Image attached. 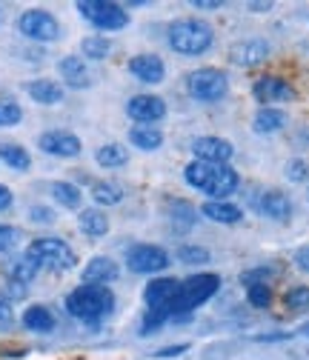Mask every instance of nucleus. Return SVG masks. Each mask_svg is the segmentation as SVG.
Instances as JSON below:
<instances>
[{"instance_id": "obj_45", "label": "nucleus", "mask_w": 309, "mask_h": 360, "mask_svg": "<svg viewBox=\"0 0 309 360\" xmlns=\"http://www.w3.org/2000/svg\"><path fill=\"white\" fill-rule=\"evenodd\" d=\"M195 9H220V0H192Z\"/></svg>"}, {"instance_id": "obj_2", "label": "nucleus", "mask_w": 309, "mask_h": 360, "mask_svg": "<svg viewBox=\"0 0 309 360\" xmlns=\"http://www.w3.org/2000/svg\"><path fill=\"white\" fill-rule=\"evenodd\" d=\"M66 309H69L72 318L95 323V321L106 318V314L115 309V295H112L109 286L83 283V286H77L75 292H69V297H66Z\"/></svg>"}, {"instance_id": "obj_23", "label": "nucleus", "mask_w": 309, "mask_h": 360, "mask_svg": "<svg viewBox=\"0 0 309 360\" xmlns=\"http://www.w3.org/2000/svg\"><path fill=\"white\" fill-rule=\"evenodd\" d=\"M77 223H80V232L89 238H103L109 232V217L101 209H83Z\"/></svg>"}, {"instance_id": "obj_15", "label": "nucleus", "mask_w": 309, "mask_h": 360, "mask_svg": "<svg viewBox=\"0 0 309 360\" xmlns=\"http://www.w3.org/2000/svg\"><path fill=\"white\" fill-rule=\"evenodd\" d=\"M129 72L141 83H160L166 77V66L158 55H135L129 60Z\"/></svg>"}, {"instance_id": "obj_31", "label": "nucleus", "mask_w": 309, "mask_h": 360, "mask_svg": "<svg viewBox=\"0 0 309 360\" xmlns=\"http://www.w3.org/2000/svg\"><path fill=\"white\" fill-rule=\"evenodd\" d=\"M92 198H95V203H101V206H115V203L123 200V189H120L118 184H106V180H101V184L92 186Z\"/></svg>"}, {"instance_id": "obj_18", "label": "nucleus", "mask_w": 309, "mask_h": 360, "mask_svg": "<svg viewBox=\"0 0 309 360\" xmlns=\"http://www.w3.org/2000/svg\"><path fill=\"white\" fill-rule=\"evenodd\" d=\"M26 92H29V98H32L34 103H40V106H55V103L63 101V89H61L55 80H46V77L32 80V83L26 86Z\"/></svg>"}, {"instance_id": "obj_28", "label": "nucleus", "mask_w": 309, "mask_h": 360, "mask_svg": "<svg viewBox=\"0 0 309 360\" xmlns=\"http://www.w3.org/2000/svg\"><path fill=\"white\" fill-rule=\"evenodd\" d=\"M80 52H83V58H89V60H103L112 52V43L103 34H92V37H86L80 43Z\"/></svg>"}, {"instance_id": "obj_26", "label": "nucleus", "mask_w": 309, "mask_h": 360, "mask_svg": "<svg viewBox=\"0 0 309 360\" xmlns=\"http://www.w3.org/2000/svg\"><path fill=\"white\" fill-rule=\"evenodd\" d=\"M286 126V115L281 109H272V106H263L258 115H255V131L260 134H272L278 129Z\"/></svg>"}, {"instance_id": "obj_42", "label": "nucleus", "mask_w": 309, "mask_h": 360, "mask_svg": "<svg viewBox=\"0 0 309 360\" xmlns=\"http://www.w3.org/2000/svg\"><path fill=\"white\" fill-rule=\"evenodd\" d=\"M187 349H189L187 343H178V346H169V349H160V352H158L155 357H178V354H181V352H187Z\"/></svg>"}, {"instance_id": "obj_17", "label": "nucleus", "mask_w": 309, "mask_h": 360, "mask_svg": "<svg viewBox=\"0 0 309 360\" xmlns=\"http://www.w3.org/2000/svg\"><path fill=\"white\" fill-rule=\"evenodd\" d=\"M252 92H255V98L260 103H278V101H289L295 95L292 86L286 80H281V77H260Z\"/></svg>"}, {"instance_id": "obj_35", "label": "nucleus", "mask_w": 309, "mask_h": 360, "mask_svg": "<svg viewBox=\"0 0 309 360\" xmlns=\"http://www.w3.org/2000/svg\"><path fill=\"white\" fill-rule=\"evenodd\" d=\"M178 260L181 263H206L209 260V252L203 246H181L178 249Z\"/></svg>"}, {"instance_id": "obj_3", "label": "nucleus", "mask_w": 309, "mask_h": 360, "mask_svg": "<svg viewBox=\"0 0 309 360\" xmlns=\"http://www.w3.org/2000/svg\"><path fill=\"white\" fill-rule=\"evenodd\" d=\"M212 26L203 23V20H195V18H187V20H178L169 26V46L178 52V55H203L209 46H212Z\"/></svg>"}, {"instance_id": "obj_38", "label": "nucleus", "mask_w": 309, "mask_h": 360, "mask_svg": "<svg viewBox=\"0 0 309 360\" xmlns=\"http://www.w3.org/2000/svg\"><path fill=\"white\" fill-rule=\"evenodd\" d=\"M20 240V232L15 226H6V223H0V252H9L15 249Z\"/></svg>"}, {"instance_id": "obj_25", "label": "nucleus", "mask_w": 309, "mask_h": 360, "mask_svg": "<svg viewBox=\"0 0 309 360\" xmlns=\"http://www.w3.org/2000/svg\"><path fill=\"white\" fill-rule=\"evenodd\" d=\"M37 269H40V266L23 255V257L9 260V263L4 266V272H6V278H9L12 283H23V286H26V283H29V281L37 275Z\"/></svg>"}, {"instance_id": "obj_46", "label": "nucleus", "mask_w": 309, "mask_h": 360, "mask_svg": "<svg viewBox=\"0 0 309 360\" xmlns=\"http://www.w3.org/2000/svg\"><path fill=\"white\" fill-rule=\"evenodd\" d=\"M0 321H12V309H9V300L0 297Z\"/></svg>"}, {"instance_id": "obj_39", "label": "nucleus", "mask_w": 309, "mask_h": 360, "mask_svg": "<svg viewBox=\"0 0 309 360\" xmlns=\"http://www.w3.org/2000/svg\"><path fill=\"white\" fill-rule=\"evenodd\" d=\"M286 177L295 180V184H303V180L309 177V166H306L303 160H292V163L286 166Z\"/></svg>"}, {"instance_id": "obj_29", "label": "nucleus", "mask_w": 309, "mask_h": 360, "mask_svg": "<svg viewBox=\"0 0 309 360\" xmlns=\"http://www.w3.org/2000/svg\"><path fill=\"white\" fill-rule=\"evenodd\" d=\"M52 198H55L61 206H66V209H77V206H80V200H83L80 189H77L75 184H63V180L52 184Z\"/></svg>"}, {"instance_id": "obj_32", "label": "nucleus", "mask_w": 309, "mask_h": 360, "mask_svg": "<svg viewBox=\"0 0 309 360\" xmlns=\"http://www.w3.org/2000/svg\"><path fill=\"white\" fill-rule=\"evenodd\" d=\"M284 303H286V309H295V311L309 309V286H295V289H289V292L284 295Z\"/></svg>"}, {"instance_id": "obj_43", "label": "nucleus", "mask_w": 309, "mask_h": 360, "mask_svg": "<svg viewBox=\"0 0 309 360\" xmlns=\"http://www.w3.org/2000/svg\"><path fill=\"white\" fill-rule=\"evenodd\" d=\"M9 206H12V192H9V186L0 184V212H6Z\"/></svg>"}, {"instance_id": "obj_5", "label": "nucleus", "mask_w": 309, "mask_h": 360, "mask_svg": "<svg viewBox=\"0 0 309 360\" xmlns=\"http://www.w3.org/2000/svg\"><path fill=\"white\" fill-rule=\"evenodd\" d=\"M26 257L34 260L37 266H46L52 269V272H69V269H75L77 257L72 252V246L61 238H37L29 243L26 249Z\"/></svg>"}, {"instance_id": "obj_19", "label": "nucleus", "mask_w": 309, "mask_h": 360, "mask_svg": "<svg viewBox=\"0 0 309 360\" xmlns=\"http://www.w3.org/2000/svg\"><path fill=\"white\" fill-rule=\"evenodd\" d=\"M58 69H61V77L72 86V89H86L92 80H89V69H86V63H83V58H75V55H66L61 63H58Z\"/></svg>"}, {"instance_id": "obj_21", "label": "nucleus", "mask_w": 309, "mask_h": 360, "mask_svg": "<svg viewBox=\"0 0 309 360\" xmlns=\"http://www.w3.org/2000/svg\"><path fill=\"white\" fill-rule=\"evenodd\" d=\"M260 212L267 214L270 220L284 223V220H289V214H292V203H289V198H286L284 192L272 189V192H267V195L260 198Z\"/></svg>"}, {"instance_id": "obj_22", "label": "nucleus", "mask_w": 309, "mask_h": 360, "mask_svg": "<svg viewBox=\"0 0 309 360\" xmlns=\"http://www.w3.org/2000/svg\"><path fill=\"white\" fill-rule=\"evenodd\" d=\"M201 212H203V217H209L215 223H227V226H232V223H238L244 217V212L227 200H209V203H203Z\"/></svg>"}, {"instance_id": "obj_1", "label": "nucleus", "mask_w": 309, "mask_h": 360, "mask_svg": "<svg viewBox=\"0 0 309 360\" xmlns=\"http://www.w3.org/2000/svg\"><path fill=\"white\" fill-rule=\"evenodd\" d=\"M184 177H187V184L192 189H198V192H203V195H209L215 200L232 195L238 189V184H241V177H238V172L232 166H215V163H201V160L189 163Z\"/></svg>"}, {"instance_id": "obj_14", "label": "nucleus", "mask_w": 309, "mask_h": 360, "mask_svg": "<svg viewBox=\"0 0 309 360\" xmlns=\"http://www.w3.org/2000/svg\"><path fill=\"white\" fill-rule=\"evenodd\" d=\"M267 55H270V46L263 40H241V43H235V46L229 49L232 63L244 66V69L263 63V60H267Z\"/></svg>"}, {"instance_id": "obj_30", "label": "nucleus", "mask_w": 309, "mask_h": 360, "mask_svg": "<svg viewBox=\"0 0 309 360\" xmlns=\"http://www.w3.org/2000/svg\"><path fill=\"white\" fill-rule=\"evenodd\" d=\"M95 160H98L101 166H106V169H115V166H123V163L129 160V152H126L120 143H106V146L98 149Z\"/></svg>"}, {"instance_id": "obj_9", "label": "nucleus", "mask_w": 309, "mask_h": 360, "mask_svg": "<svg viewBox=\"0 0 309 360\" xmlns=\"http://www.w3.org/2000/svg\"><path fill=\"white\" fill-rule=\"evenodd\" d=\"M20 32L29 37V40H40V43H49V40H58L61 37V23L55 20V15L43 12V9H29L20 15L18 20Z\"/></svg>"}, {"instance_id": "obj_13", "label": "nucleus", "mask_w": 309, "mask_h": 360, "mask_svg": "<svg viewBox=\"0 0 309 360\" xmlns=\"http://www.w3.org/2000/svg\"><path fill=\"white\" fill-rule=\"evenodd\" d=\"M40 149L55 158H77L80 155V138L72 131H46L40 134Z\"/></svg>"}, {"instance_id": "obj_12", "label": "nucleus", "mask_w": 309, "mask_h": 360, "mask_svg": "<svg viewBox=\"0 0 309 360\" xmlns=\"http://www.w3.org/2000/svg\"><path fill=\"white\" fill-rule=\"evenodd\" d=\"M126 115L132 120H138V123H149L152 126L155 120H160L166 115V103L158 95H135L126 103Z\"/></svg>"}, {"instance_id": "obj_20", "label": "nucleus", "mask_w": 309, "mask_h": 360, "mask_svg": "<svg viewBox=\"0 0 309 360\" xmlns=\"http://www.w3.org/2000/svg\"><path fill=\"white\" fill-rule=\"evenodd\" d=\"M129 143L135 146V149H144V152H155L163 143V131L158 126H149V123L132 126L129 129Z\"/></svg>"}, {"instance_id": "obj_8", "label": "nucleus", "mask_w": 309, "mask_h": 360, "mask_svg": "<svg viewBox=\"0 0 309 360\" xmlns=\"http://www.w3.org/2000/svg\"><path fill=\"white\" fill-rule=\"evenodd\" d=\"M77 12L103 32H118L129 23V12H123V6L118 4H109V0H80Z\"/></svg>"}, {"instance_id": "obj_11", "label": "nucleus", "mask_w": 309, "mask_h": 360, "mask_svg": "<svg viewBox=\"0 0 309 360\" xmlns=\"http://www.w3.org/2000/svg\"><path fill=\"white\" fill-rule=\"evenodd\" d=\"M192 152L201 163H215V166H227L229 158L235 155L232 143L224 141V138H198L192 143Z\"/></svg>"}, {"instance_id": "obj_41", "label": "nucleus", "mask_w": 309, "mask_h": 360, "mask_svg": "<svg viewBox=\"0 0 309 360\" xmlns=\"http://www.w3.org/2000/svg\"><path fill=\"white\" fill-rule=\"evenodd\" d=\"M295 263H298V269L309 272V246H303V249H298V252H295Z\"/></svg>"}, {"instance_id": "obj_44", "label": "nucleus", "mask_w": 309, "mask_h": 360, "mask_svg": "<svg viewBox=\"0 0 309 360\" xmlns=\"http://www.w3.org/2000/svg\"><path fill=\"white\" fill-rule=\"evenodd\" d=\"M9 297L23 300V297H26V286H23V283H12V281H9Z\"/></svg>"}, {"instance_id": "obj_16", "label": "nucleus", "mask_w": 309, "mask_h": 360, "mask_svg": "<svg viewBox=\"0 0 309 360\" xmlns=\"http://www.w3.org/2000/svg\"><path fill=\"white\" fill-rule=\"evenodd\" d=\"M118 278V263L112 257H92L89 263L83 266V283H95V286H106Z\"/></svg>"}, {"instance_id": "obj_40", "label": "nucleus", "mask_w": 309, "mask_h": 360, "mask_svg": "<svg viewBox=\"0 0 309 360\" xmlns=\"http://www.w3.org/2000/svg\"><path fill=\"white\" fill-rule=\"evenodd\" d=\"M29 214H32V220H34V223H52V220H55V212H52V209H46V206H34Z\"/></svg>"}, {"instance_id": "obj_6", "label": "nucleus", "mask_w": 309, "mask_h": 360, "mask_svg": "<svg viewBox=\"0 0 309 360\" xmlns=\"http://www.w3.org/2000/svg\"><path fill=\"white\" fill-rule=\"evenodd\" d=\"M220 286V278L212 275V272H203V275H192L181 283L178 289V297L172 303V318H178V314H187L192 309H198L201 303H206Z\"/></svg>"}, {"instance_id": "obj_4", "label": "nucleus", "mask_w": 309, "mask_h": 360, "mask_svg": "<svg viewBox=\"0 0 309 360\" xmlns=\"http://www.w3.org/2000/svg\"><path fill=\"white\" fill-rule=\"evenodd\" d=\"M178 289H181V283L175 278H158L146 286L144 300H146L149 311H146V321H144V335H149L152 329H158L160 323H166L172 318V303L178 297Z\"/></svg>"}, {"instance_id": "obj_37", "label": "nucleus", "mask_w": 309, "mask_h": 360, "mask_svg": "<svg viewBox=\"0 0 309 360\" xmlns=\"http://www.w3.org/2000/svg\"><path fill=\"white\" fill-rule=\"evenodd\" d=\"M272 275H275V269L260 266V269H249V272H244V275H241V281H244L246 286H258V283H267Z\"/></svg>"}, {"instance_id": "obj_27", "label": "nucleus", "mask_w": 309, "mask_h": 360, "mask_svg": "<svg viewBox=\"0 0 309 360\" xmlns=\"http://www.w3.org/2000/svg\"><path fill=\"white\" fill-rule=\"evenodd\" d=\"M0 160H4L6 166H12L15 172H26L32 166V158L23 146L18 143H0Z\"/></svg>"}, {"instance_id": "obj_34", "label": "nucleus", "mask_w": 309, "mask_h": 360, "mask_svg": "<svg viewBox=\"0 0 309 360\" xmlns=\"http://www.w3.org/2000/svg\"><path fill=\"white\" fill-rule=\"evenodd\" d=\"M246 297H249L252 306L267 309V306L272 303V289H270L267 283H258V286H249V289H246Z\"/></svg>"}, {"instance_id": "obj_10", "label": "nucleus", "mask_w": 309, "mask_h": 360, "mask_svg": "<svg viewBox=\"0 0 309 360\" xmlns=\"http://www.w3.org/2000/svg\"><path fill=\"white\" fill-rule=\"evenodd\" d=\"M126 263L135 275H155V272H163V269L169 266V255L160 246L141 243V246H132L126 252Z\"/></svg>"}, {"instance_id": "obj_33", "label": "nucleus", "mask_w": 309, "mask_h": 360, "mask_svg": "<svg viewBox=\"0 0 309 360\" xmlns=\"http://www.w3.org/2000/svg\"><path fill=\"white\" fill-rule=\"evenodd\" d=\"M23 117V109L15 101H0V126H18Z\"/></svg>"}, {"instance_id": "obj_24", "label": "nucleus", "mask_w": 309, "mask_h": 360, "mask_svg": "<svg viewBox=\"0 0 309 360\" xmlns=\"http://www.w3.org/2000/svg\"><path fill=\"white\" fill-rule=\"evenodd\" d=\"M23 326L32 332H52L55 329V314L46 306H29L23 311Z\"/></svg>"}, {"instance_id": "obj_36", "label": "nucleus", "mask_w": 309, "mask_h": 360, "mask_svg": "<svg viewBox=\"0 0 309 360\" xmlns=\"http://www.w3.org/2000/svg\"><path fill=\"white\" fill-rule=\"evenodd\" d=\"M172 214H175V220H178V223H184V226H192L195 217H198V212L189 203H184V200H175L172 203Z\"/></svg>"}, {"instance_id": "obj_7", "label": "nucleus", "mask_w": 309, "mask_h": 360, "mask_svg": "<svg viewBox=\"0 0 309 360\" xmlns=\"http://www.w3.org/2000/svg\"><path fill=\"white\" fill-rule=\"evenodd\" d=\"M187 89H189V95H192L195 101H201V103H215V101H220V98L227 95L229 80H227V75L220 72V69L206 66V69H198V72L189 75Z\"/></svg>"}]
</instances>
